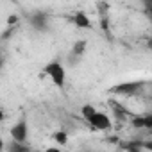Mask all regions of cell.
<instances>
[{
  "instance_id": "8",
  "label": "cell",
  "mask_w": 152,
  "mask_h": 152,
  "mask_svg": "<svg viewBox=\"0 0 152 152\" xmlns=\"http://www.w3.org/2000/svg\"><path fill=\"white\" fill-rule=\"evenodd\" d=\"M84 52H86V41H83V39L77 41V43L73 45V48H72V54H73L75 57H81Z\"/></svg>"
},
{
  "instance_id": "6",
  "label": "cell",
  "mask_w": 152,
  "mask_h": 152,
  "mask_svg": "<svg viewBox=\"0 0 152 152\" xmlns=\"http://www.w3.org/2000/svg\"><path fill=\"white\" fill-rule=\"evenodd\" d=\"M73 25L77 27V29H90L91 27V22H90V18H88L86 13L79 11V13L73 15Z\"/></svg>"
},
{
  "instance_id": "12",
  "label": "cell",
  "mask_w": 152,
  "mask_h": 152,
  "mask_svg": "<svg viewBox=\"0 0 152 152\" xmlns=\"http://www.w3.org/2000/svg\"><path fill=\"white\" fill-rule=\"evenodd\" d=\"M143 148H145V150H150V152H152V140H150V141H147V143H143Z\"/></svg>"
},
{
  "instance_id": "1",
  "label": "cell",
  "mask_w": 152,
  "mask_h": 152,
  "mask_svg": "<svg viewBox=\"0 0 152 152\" xmlns=\"http://www.w3.org/2000/svg\"><path fill=\"white\" fill-rule=\"evenodd\" d=\"M81 115H83V118L93 127V129H97V131H109L111 129V118L106 115V113H102V111H97L93 106H90V104H86V106H83L81 107Z\"/></svg>"
},
{
  "instance_id": "4",
  "label": "cell",
  "mask_w": 152,
  "mask_h": 152,
  "mask_svg": "<svg viewBox=\"0 0 152 152\" xmlns=\"http://www.w3.org/2000/svg\"><path fill=\"white\" fill-rule=\"evenodd\" d=\"M27 134H29V125H27V120L22 118L20 122H16L11 129V138L13 141L16 143H25L27 141Z\"/></svg>"
},
{
  "instance_id": "11",
  "label": "cell",
  "mask_w": 152,
  "mask_h": 152,
  "mask_svg": "<svg viewBox=\"0 0 152 152\" xmlns=\"http://www.w3.org/2000/svg\"><path fill=\"white\" fill-rule=\"evenodd\" d=\"M43 152H63L61 148H57V147H48V148H45Z\"/></svg>"
},
{
  "instance_id": "3",
  "label": "cell",
  "mask_w": 152,
  "mask_h": 152,
  "mask_svg": "<svg viewBox=\"0 0 152 152\" xmlns=\"http://www.w3.org/2000/svg\"><path fill=\"white\" fill-rule=\"evenodd\" d=\"M143 90H145V84H143V83H140V81H131V83L116 84L115 88L109 90V93L124 95V97H138V95H141Z\"/></svg>"
},
{
  "instance_id": "5",
  "label": "cell",
  "mask_w": 152,
  "mask_h": 152,
  "mask_svg": "<svg viewBox=\"0 0 152 152\" xmlns=\"http://www.w3.org/2000/svg\"><path fill=\"white\" fill-rule=\"evenodd\" d=\"M131 125L134 129H150L152 131V115H134L131 118Z\"/></svg>"
},
{
  "instance_id": "7",
  "label": "cell",
  "mask_w": 152,
  "mask_h": 152,
  "mask_svg": "<svg viewBox=\"0 0 152 152\" xmlns=\"http://www.w3.org/2000/svg\"><path fill=\"white\" fill-rule=\"evenodd\" d=\"M9 152H32V150H31V147L27 143H16V141H13L9 145Z\"/></svg>"
},
{
  "instance_id": "10",
  "label": "cell",
  "mask_w": 152,
  "mask_h": 152,
  "mask_svg": "<svg viewBox=\"0 0 152 152\" xmlns=\"http://www.w3.org/2000/svg\"><path fill=\"white\" fill-rule=\"evenodd\" d=\"M32 22H34L36 29H43V25H45V16H43V15H38V16L32 18Z\"/></svg>"
},
{
  "instance_id": "9",
  "label": "cell",
  "mask_w": 152,
  "mask_h": 152,
  "mask_svg": "<svg viewBox=\"0 0 152 152\" xmlns=\"http://www.w3.org/2000/svg\"><path fill=\"white\" fill-rule=\"evenodd\" d=\"M54 140L57 141V145H66V143H68V134H66L64 131H57V132L54 134Z\"/></svg>"
},
{
  "instance_id": "2",
  "label": "cell",
  "mask_w": 152,
  "mask_h": 152,
  "mask_svg": "<svg viewBox=\"0 0 152 152\" xmlns=\"http://www.w3.org/2000/svg\"><path fill=\"white\" fill-rule=\"evenodd\" d=\"M45 75H48V79L57 86V88H64V83H66V72L63 68V64L59 61H52L45 66Z\"/></svg>"
}]
</instances>
